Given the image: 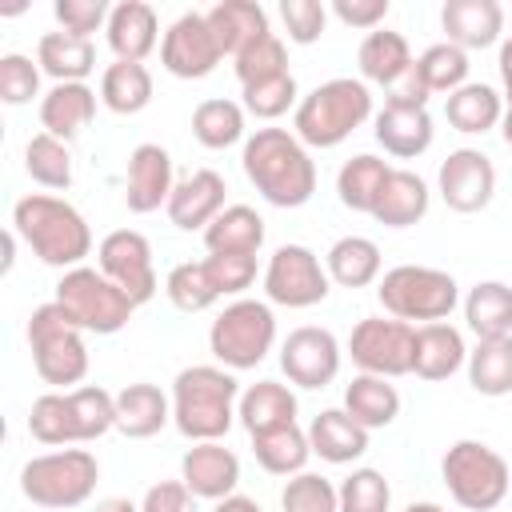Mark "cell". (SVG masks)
I'll return each instance as SVG.
<instances>
[{"mask_svg": "<svg viewBox=\"0 0 512 512\" xmlns=\"http://www.w3.org/2000/svg\"><path fill=\"white\" fill-rule=\"evenodd\" d=\"M244 176L272 208H300L316 192V164L288 128H256L240 152Z\"/></svg>", "mask_w": 512, "mask_h": 512, "instance_id": "1", "label": "cell"}, {"mask_svg": "<svg viewBox=\"0 0 512 512\" xmlns=\"http://www.w3.org/2000/svg\"><path fill=\"white\" fill-rule=\"evenodd\" d=\"M12 232L32 248L36 260L64 268V272L80 268L84 256L92 252V228L80 216V208H72L60 196H48V192H32V196L16 200Z\"/></svg>", "mask_w": 512, "mask_h": 512, "instance_id": "2", "label": "cell"}, {"mask_svg": "<svg viewBox=\"0 0 512 512\" xmlns=\"http://www.w3.org/2000/svg\"><path fill=\"white\" fill-rule=\"evenodd\" d=\"M240 404V384L220 364L180 368L172 380V424L184 440H224Z\"/></svg>", "mask_w": 512, "mask_h": 512, "instance_id": "3", "label": "cell"}, {"mask_svg": "<svg viewBox=\"0 0 512 512\" xmlns=\"http://www.w3.org/2000/svg\"><path fill=\"white\" fill-rule=\"evenodd\" d=\"M372 116V92L364 80L332 76L300 96L292 132L304 148H336Z\"/></svg>", "mask_w": 512, "mask_h": 512, "instance_id": "4", "label": "cell"}, {"mask_svg": "<svg viewBox=\"0 0 512 512\" xmlns=\"http://www.w3.org/2000/svg\"><path fill=\"white\" fill-rule=\"evenodd\" d=\"M28 348H32V364L36 376L52 388L72 392V384H80L88 376V344H84V328L56 304H40L28 316Z\"/></svg>", "mask_w": 512, "mask_h": 512, "instance_id": "5", "label": "cell"}, {"mask_svg": "<svg viewBox=\"0 0 512 512\" xmlns=\"http://www.w3.org/2000/svg\"><path fill=\"white\" fill-rule=\"evenodd\" d=\"M100 480V464L88 448H56L44 456H32L20 468V492L48 512L80 508Z\"/></svg>", "mask_w": 512, "mask_h": 512, "instance_id": "6", "label": "cell"}, {"mask_svg": "<svg viewBox=\"0 0 512 512\" xmlns=\"http://www.w3.org/2000/svg\"><path fill=\"white\" fill-rule=\"evenodd\" d=\"M380 304L388 316L412 324H436V320H448L452 308L460 304V284L452 280V272L444 268H428V264H396L380 276V288H376Z\"/></svg>", "mask_w": 512, "mask_h": 512, "instance_id": "7", "label": "cell"}, {"mask_svg": "<svg viewBox=\"0 0 512 512\" xmlns=\"http://www.w3.org/2000/svg\"><path fill=\"white\" fill-rule=\"evenodd\" d=\"M440 476L448 484V496L468 512H492L512 484L508 460L484 440H456L440 460Z\"/></svg>", "mask_w": 512, "mask_h": 512, "instance_id": "8", "label": "cell"}, {"mask_svg": "<svg viewBox=\"0 0 512 512\" xmlns=\"http://www.w3.org/2000/svg\"><path fill=\"white\" fill-rule=\"evenodd\" d=\"M276 344V316L264 300H232L208 328V348L228 372H248L256 368Z\"/></svg>", "mask_w": 512, "mask_h": 512, "instance_id": "9", "label": "cell"}, {"mask_svg": "<svg viewBox=\"0 0 512 512\" xmlns=\"http://www.w3.org/2000/svg\"><path fill=\"white\" fill-rule=\"evenodd\" d=\"M52 300H56L84 332H96V336L120 332V328L132 320V312H136V304H132L100 268H88V264L68 268V272L60 276Z\"/></svg>", "mask_w": 512, "mask_h": 512, "instance_id": "10", "label": "cell"}, {"mask_svg": "<svg viewBox=\"0 0 512 512\" xmlns=\"http://www.w3.org/2000/svg\"><path fill=\"white\" fill-rule=\"evenodd\" d=\"M332 292V280H328V268L320 264V256L304 244H280L272 256H268V268H264V296L268 304H280V308H312L320 300H328Z\"/></svg>", "mask_w": 512, "mask_h": 512, "instance_id": "11", "label": "cell"}, {"mask_svg": "<svg viewBox=\"0 0 512 512\" xmlns=\"http://www.w3.org/2000/svg\"><path fill=\"white\" fill-rule=\"evenodd\" d=\"M412 324L396 316H364L348 336V356L360 372L396 380L412 372Z\"/></svg>", "mask_w": 512, "mask_h": 512, "instance_id": "12", "label": "cell"}, {"mask_svg": "<svg viewBox=\"0 0 512 512\" xmlns=\"http://www.w3.org/2000/svg\"><path fill=\"white\" fill-rule=\"evenodd\" d=\"M96 268L140 308L156 296V264H152V244L136 228H116L100 240L96 248Z\"/></svg>", "mask_w": 512, "mask_h": 512, "instance_id": "13", "label": "cell"}, {"mask_svg": "<svg viewBox=\"0 0 512 512\" xmlns=\"http://www.w3.org/2000/svg\"><path fill=\"white\" fill-rule=\"evenodd\" d=\"M220 60H224V52H220L204 12H184L168 24V32L160 40L164 72H172L176 80H204L216 72Z\"/></svg>", "mask_w": 512, "mask_h": 512, "instance_id": "14", "label": "cell"}, {"mask_svg": "<svg viewBox=\"0 0 512 512\" xmlns=\"http://www.w3.org/2000/svg\"><path fill=\"white\" fill-rule=\"evenodd\" d=\"M280 372L296 388H324L340 372V340L328 328L304 324L292 328L288 340L280 344Z\"/></svg>", "mask_w": 512, "mask_h": 512, "instance_id": "15", "label": "cell"}, {"mask_svg": "<svg viewBox=\"0 0 512 512\" xmlns=\"http://www.w3.org/2000/svg\"><path fill=\"white\" fill-rule=\"evenodd\" d=\"M436 184H440V200L452 212L472 216V212H484L492 204V196H496V168H492V160L480 148H456L440 164Z\"/></svg>", "mask_w": 512, "mask_h": 512, "instance_id": "16", "label": "cell"}, {"mask_svg": "<svg viewBox=\"0 0 512 512\" xmlns=\"http://www.w3.org/2000/svg\"><path fill=\"white\" fill-rule=\"evenodd\" d=\"M372 132H376V144H380L388 156H396V160H416V156H424V152L432 148V136H436L428 108H424V104L396 100V96L384 100V108L376 112V128H372Z\"/></svg>", "mask_w": 512, "mask_h": 512, "instance_id": "17", "label": "cell"}, {"mask_svg": "<svg viewBox=\"0 0 512 512\" xmlns=\"http://www.w3.org/2000/svg\"><path fill=\"white\" fill-rule=\"evenodd\" d=\"M176 180H172V156L160 144H136L128 156V176H124V204L136 216L156 212L160 204L168 208Z\"/></svg>", "mask_w": 512, "mask_h": 512, "instance_id": "18", "label": "cell"}, {"mask_svg": "<svg viewBox=\"0 0 512 512\" xmlns=\"http://www.w3.org/2000/svg\"><path fill=\"white\" fill-rule=\"evenodd\" d=\"M224 176L212 172V168H196L188 172L184 180H176L172 196H168V220L180 228V232H204L228 204H224Z\"/></svg>", "mask_w": 512, "mask_h": 512, "instance_id": "19", "label": "cell"}, {"mask_svg": "<svg viewBox=\"0 0 512 512\" xmlns=\"http://www.w3.org/2000/svg\"><path fill=\"white\" fill-rule=\"evenodd\" d=\"M180 480L196 500H224L240 484V456L220 440H200L180 460Z\"/></svg>", "mask_w": 512, "mask_h": 512, "instance_id": "20", "label": "cell"}, {"mask_svg": "<svg viewBox=\"0 0 512 512\" xmlns=\"http://www.w3.org/2000/svg\"><path fill=\"white\" fill-rule=\"evenodd\" d=\"M464 364H468V348H464L460 328H452L448 320L416 324V332H412V372L420 380L440 384V380L456 376Z\"/></svg>", "mask_w": 512, "mask_h": 512, "instance_id": "21", "label": "cell"}, {"mask_svg": "<svg viewBox=\"0 0 512 512\" xmlns=\"http://www.w3.org/2000/svg\"><path fill=\"white\" fill-rule=\"evenodd\" d=\"M104 36H108V48L116 52V60H136V64H144L152 56V48L164 40L156 8L144 0H120L108 12Z\"/></svg>", "mask_w": 512, "mask_h": 512, "instance_id": "22", "label": "cell"}, {"mask_svg": "<svg viewBox=\"0 0 512 512\" xmlns=\"http://www.w3.org/2000/svg\"><path fill=\"white\" fill-rule=\"evenodd\" d=\"M440 28L448 32V44L464 52L492 48L504 32V8L496 0H448L440 8Z\"/></svg>", "mask_w": 512, "mask_h": 512, "instance_id": "23", "label": "cell"}, {"mask_svg": "<svg viewBox=\"0 0 512 512\" xmlns=\"http://www.w3.org/2000/svg\"><path fill=\"white\" fill-rule=\"evenodd\" d=\"M96 120V92L88 84H52L40 96V128L56 140H76Z\"/></svg>", "mask_w": 512, "mask_h": 512, "instance_id": "24", "label": "cell"}, {"mask_svg": "<svg viewBox=\"0 0 512 512\" xmlns=\"http://www.w3.org/2000/svg\"><path fill=\"white\" fill-rule=\"evenodd\" d=\"M168 420H172V400L156 384L136 380L116 392V432H124L128 440H148Z\"/></svg>", "mask_w": 512, "mask_h": 512, "instance_id": "25", "label": "cell"}, {"mask_svg": "<svg viewBox=\"0 0 512 512\" xmlns=\"http://www.w3.org/2000/svg\"><path fill=\"white\" fill-rule=\"evenodd\" d=\"M236 416L248 428V436H264V432L288 428V424H296V392L288 384H280V380H256L252 388L240 392Z\"/></svg>", "mask_w": 512, "mask_h": 512, "instance_id": "26", "label": "cell"}, {"mask_svg": "<svg viewBox=\"0 0 512 512\" xmlns=\"http://www.w3.org/2000/svg\"><path fill=\"white\" fill-rule=\"evenodd\" d=\"M308 444L320 460L328 464H352L368 452V428H360L344 408H324L312 416V424L304 428Z\"/></svg>", "mask_w": 512, "mask_h": 512, "instance_id": "27", "label": "cell"}, {"mask_svg": "<svg viewBox=\"0 0 512 512\" xmlns=\"http://www.w3.org/2000/svg\"><path fill=\"white\" fill-rule=\"evenodd\" d=\"M204 16H208V28H212V36H216V44H220L224 56H236L252 40H260V36L272 32L268 28V12L256 0H220Z\"/></svg>", "mask_w": 512, "mask_h": 512, "instance_id": "28", "label": "cell"}, {"mask_svg": "<svg viewBox=\"0 0 512 512\" xmlns=\"http://www.w3.org/2000/svg\"><path fill=\"white\" fill-rule=\"evenodd\" d=\"M356 64H360V76L368 84H380V88H396L408 68H412V48L400 32L392 28H376L360 40V52H356Z\"/></svg>", "mask_w": 512, "mask_h": 512, "instance_id": "29", "label": "cell"}, {"mask_svg": "<svg viewBox=\"0 0 512 512\" xmlns=\"http://www.w3.org/2000/svg\"><path fill=\"white\" fill-rule=\"evenodd\" d=\"M428 184L408 172V168H392V176L384 180V192L372 208V220L384 228H412L428 216Z\"/></svg>", "mask_w": 512, "mask_h": 512, "instance_id": "30", "label": "cell"}, {"mask_svg": "<svg viewBox=\"0 0 512 512\" xmlns=\"http://www.w3.org/2000/svg\"><path fill=\"white\" fill-rule=\"evenodd\" d=\"M344 412H348L360 428H368V432L388 428V424L400 416V392H396L392 380L372 376V372H360V376H352L348 388H344Z\"/></svg>", "mask_w": 512, "mask_h": 512, "instance_id": "31", "label": "cell"}, {"mask_svg": "<svg viewBox=\"0 0 512 512\" xmlns=\"http://www.w3.org/2000/svg\"><path fill=\"white\" fill-rule=\"evenodd\" d=\"M36 64L56 84H84V76L96 68V48L84 36L68 32H44L36 44Z\"/></svg>", "mask_w": 512, "mask_h": 512, "instance_id": "32", "label": "cell"}, {"mask_svg": "<svg viewBox=\"0 0 512 512\" xmlns=\"http://www.w3.org/2000/svg\"><path fill=\"white\" fill-rule=\"evenodd\" d=\"M464 320L476 340L512 336V288L504 280H480L464 296Z\"/></svg>", "mask_w": 512, "mask_h": 512, "instance_id": "33", "label": "cell"}, {"mask_svg": "<svg viewBox=\"0 0 512 512\" xmlns=\"http://www.w3.org/2000/svg\"><path fill=\"white\" fill-rule=\"evenodd\" d=\"M388 176H392V164L388 160H380L372 152H360V156H352V160L340 164V172H336V196H340V204L348 212H368L372 216V208H376Z\"/></svg>", "mask_w": 512, "mask_h": 512, "instance_id": "34", "label": "cell"}, {"mask_svg": "<svg viewBox=\"0 0 512 512\" xmlns=\"http://www.w3.org/2000/svg\"><path fill=\"white\" fill-rule=\"evenodd\" d=\"M100 104L116 116H136L152 104V72L136 60H112L100 76Z\"/></svg>", "mask_w": 512, "mask_h": 512, "instance_id": "35", "label": "cell"}, {"mask_svg": "<svg viewBox=\"0 0 512 512\" xmlns=\"http://www.w3.org/2000/svg\"><path fill=\"white\" fill-rule=\"evenodd\" d=\"M324 268L340 288H368L372 280H380V248L368 236H340L324 252Z\"/></svg>", "mask_w": 512, "mask_h": 512, "instance_id": "36", "label": "cell"}, {"mask_svg": "<svg viewBox=\"0 0 512 512\" xmlns=\"http://www.w3.org/2000/svg\"><path fill=\"white\" fill-rule=\"evenodd\" d=\"M444 116L456 132L464 136H476V132H488L500 124L504 116V104H500V92L492 84H476L468 80L464 88H456L452 96H444Z\"/></svg>", "mask_w": 512, "mask_h": 512, "instance_id": "37", "label": "cell"}, {"mask_svg": "<svg viewBox=\"0 0 512 512\" xmlns=\"http://www.w3.org/2000/svg\"><path fill=\"white\" fill-rule=\"evenodd\" d=\"M208 252H260L264 248V216L248 204H228L208 228H204Z\"/></svg>", "mask_w": 512, "mask_h": 512, "instance_id": "38", "label": "cell"}, {"mask_svg": "<svg viewBox=\"0 0 512 512\" xmlns=\"http://www.w3.org/2000/svg\"><path fill=\"white\" fill-rule=\"evenodd\" d=\"M468 52L464 48H456V44H448V40H440V44H428L416 60H412V76H416V84L428 92V96H436V92H444V96H452L456 88H464L468 84Z\"/></svg>", "mask_w": 512, "mask_h": 512, "instance_id": "39", "label": "cell"}, {"mask_svg": "<svg viewBox=\"0 0 512 512\" xmlns=\"http://www.w3.org/2000/svg\"><path fill=\"white\" fill-rule=\"evenodd\" d=\"M252 456L272 476H296V472H304V464L312 456V444H308V432L300 424H288V428L252 436Z\"/></svg>", "mask_w": 512, "mask_h": 512, "instance_id": "40", "label": "cell"}, {"mask_svg": "<svg viewBox=\"0 0 512 512\" xmlns=\"http://www.w3.org/2000/svg\"><path fill=\"white\" fill-rule=\"evenodd\" d=\"M192 136L220 152V148H232L244 140V104L236 100H224V96H212V100H200L192 108Z\"/></svg>", "mask_w": 512, "mask_h": 512, "instance_id": "41", "label": "cell"}, {"mask_svg": "<svg viewBox=\"0 0 512 512\" xmlns=\"http://www.w3.org/2000/svg\"><path fill=\"white\" fill-rule=\"evenodd\" d=\"M464 368H468V384L480 396H508L512 392V336L476 340Z\"/></svg>", "mask_w": 512, "mask_h": 512, "instance_id": "42", "label": "cell"}, {"mask_svg": "<svg viewBox=\"0 0 512 512\" xmlns=\"http://www.w3.org/2000/svg\"><path fill=\"white\" fill-rule=\"evenodd\" d=\"M24 172L44 184V188H68L72 184V152L64 140L48 136V132H36L28 144H24Z\"/></svg>", "mask_w": 512, "mask_h": 512, "instance_id": "43", "label": "cell"}, {"mask_svg": "<svg viewBox=\"0 0 512 512\" xmlns=\"http://www.w3.org/2000/svg\"><path fill=\"white\" fill-rule=\"evenodd\" d=\"M28 432L32 440L60 448V444H76V424H72V400L68 392H44L32 400L28 412Z\"/></svg>", "mask_w": 512, "mask_h": 512, "instance_id": "44", "label": "cell"}, {"mask_svg": "<svg viewBox=\"0 0 512 512\" xmlns=\"http://www.w3.org/2000/svg\"><path fill=\"white\" fill-rule=\"evenodd\" d=\"M164 292H168L172 308H180V312H204V308H212V304L220 300V292H216V284H212L204 260H184V264H176V268L168 272V280H164Z\"/></svg>", "mask_w": 512, "mask_h": 512, "instance_id": "45", "label": "cell"}, {"mask_svg": "<svg viewBox=\"0 0 512 512\" xmlns=\"http://www.w3.org/2000/svg\"><path fill=\"white\" fill-rule=\"evenodd\" d=\"M240 104L248 116L256 120H280L288 108H296V76L292 72H280V76H268V80H256V84H244L240 88Z\"/></svg>", "mask_w": 512, "mask_h": 512, "instance_id": "46", "label": "cell"}, {"mask_svg": "<svg viewBox=\"0 0 512 512\" xmlns=\"http://www.w3.org/2000/svg\"><path fill=\"white\" fill-rule=\"evenodd\" d=\"M232 68H236L240 88L256 84V80H268V76H280V72H288V48H284V40L276 32H268V36L252 40L244 52H236Z\"/></svg>", "mask_w": 512, "mask_h": 512, "instance_id": "47", "label": "cell"}, {"mask_svg": "<svg viewBox=\"0 0 512 512\" xmlns=\"http://www.w3.org/2000/svg\"><path fill=\"white\" fill-rule=\"evenodd\" d=\"M280 508L284 512H340V492L320 472H296L288 476L280 492Z\"/></svg>", "mask_w": 512, "mask_h": 512, "instance_id": "48", "label": "cell"}, {"mask_svg": "<svg viewBox=\"0 0 512 512\" xmlns=\"http://www.w3.org/2000/svg\"><path fill=\"white\" fill-rule=\"evenodd\" d=\"M340 512H388L392 488L380 468H352V476L340 480Z\"/></svg>", "mask_w": 512, "mask_h": 512, "instance_id": "49", "label": "cell"}, {"mask_svg": "<svg viewBox=\"0 0 512 512\" xmlns=\"http://www.w3.org/2000/svg\"><path fill=\"white\" fill-rule=\"evenodd\" d=\"M204 264H208V276H212L220 296L240 300V292L252 288V280H256V256L252 252H208Z\"/></svg>", "mask_w": 512, "mask_h": 512, "instance_id": "50", "label": "cell"}, {"mask_svg": "<svg viewBox=\"0 0 512 512\" xmlns=\"http://www.w3.org/2000/svg\"><path fill=\"white\" fill-rule=\"evenodd\" d=\"M32 96H40V64H32V56L20 52L0 56V100L20 108Z\"/></svg>", "mask_w": 512, "mask_h": 512, "instance_id": "51", "label": "cell"}, {"mask_svg": "<svg viewBox=\"0 0 512 512\" xmlns=\"http://www.w3.org/2000/svg\"><path fill=\"white\" fill-rule=\"evenodd\" d=\"M280 20L292 44H316L328 24V8L320 0H280Z\"/></svg>", "mask_w": 512, "mask_h": 512, "instance_id": "52", "label": "cell"}, {"mask_svg": "<svg viewBox=\"0 0 512 512\" xmlns=\"http://www.w3.org/2000/svg\"><path fill=\"white\" fill-rule=\"evenodd\" d=\"M56 20H60V32H68V36H92L96 28H104L108 24V4L104 0H56Z\"/></svg>", "mask_w": 512, "mask_h": 512, "instance_id": "53", "label": "cell"}, {"mask_svg": "<svg viewBox=\"0 0 512 512\" xmlns=\"http://www.w3.org/2000/svg\"><path fill=\"white\" fill-rule=\"evenodd\" d=\"M140 512H196V496L188 492L184 480H160L144 492Z\"/></svg>", "mask_w": 512, "mask_h": 512, "instance_id": "54", "label": "cell"}, {"mask_svg": "<svg viewBox=\"0 0 512 512\" xmlns=\"http://www.w3.org/2000/svg\"><path fill=\"white\" fill-rule=\"evenodd\" d=\"M328 12H332L340 24H348V28L376 32V28L384 24V16H388V0H332Z\"/></svg>", "mask_w": 512, "mask_h": 512, "instance_id": "55", "label": "cell"}, {"mask_svg": "<svg viewBox=\"0 0 512 512\" xmlns=\"http://www.w3.org/2000/svg\"><path fill=\"white\" fill-rule=\"evenodd\" d=\"M212 512H260V504H256L252 496H240V492H232V496L216 500V508H212Z\"/></svg>", "mask_w": 512, "mask_h": 512, "instance_id": "56", "label": "cell"}, {"mask_svg": "<svg viewBox=\"0 0 512 512\" xmlns=\"http://www.w3.org/2000/svg\"><path fill=\"white\" fill-rule=\"evenodd\" d=\"M500 80H504V96H508V104H512V32H508L504 44H500Z\"/></svg>", "mask_w": 512, "mask_h": 512, "instance_id": "57", "label": "cell"}, {"mask_svg": "<svg viewBox=\"0 0 512 512\" xmlns=\"http://www.w3.org/2000/svg\"><path fill=\"white\" fill-rule=\"evenodd\" d=\"M96 512H140V504H132L128 496H108L96 504Z\"/></svg>", "mask_w": 512, "mask_h": 512, "instance_id": "58", "label": "cell"}, {"mask_svg": "<svg viewBox=\"0 0 512 512\" xmlns=\"http://www.w3.org/2000/svg\"><path fill=\"white\" fill-rule=\"evenodd\" d=\"M500 136H504V144L512 148V104H508L504 116H500Z\"/></svg>", "mask_w": 512, "mask_h": 512, "instance_id": "59", "label": "cell"}, {"mask_svg": "<svg viewBox=\"0 0 512 512\" xmlns=\"http://www.w3.org/2000/svg\"><path fill=\"white\" fill-rule=\"evenodd\" d=\"M404 512H444L440 504H432V500H420V504H408Z\"/></svg>", "mask_w": 512, "mask_h": 512, "instance_id": "60", "label": "cell"}]
</instances>
